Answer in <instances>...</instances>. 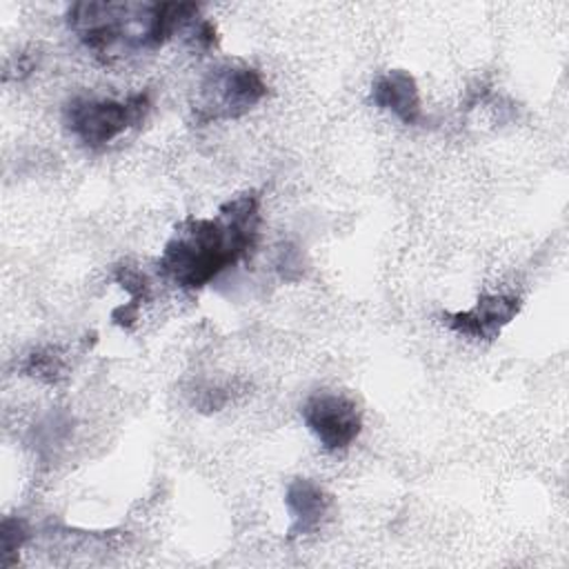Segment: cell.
<instances>
[{
    "instance_id": "6da1fadb",
    "label": "cell",
    "mask_w": 569,
    "mask_h": 569,
    "mask_svg": "<svg viewBox=\"0 0 569 569\" xmlns=\"http://www.w3.org/2000/svg\"><path fill=\"white\" fill-rule=\"evenodd\" d=\"M260 229V196L242 191L220 204L216 218L187 216L167 240L158 269L180 289H200L247 258Z\"/></svg>"
},
{
    "instance_id": "7a4b0ae2",
    "label": "cell",
    "mask_w": 569,
    "mask_h": 569,
    "mask_svg": "<svg viewBox=\"0 0 569 569\" xmlns=\"http://www.w3.org/2000/svg\"><path fill=\"white\" fill-rule=\"evenodd\" d=\"M196 2L82 0L67 9V27L104 64L164 47L198 20Z\"/></svg>"
},
{
    "instance_id": "3957f363",
    "label": "cell",
    "mask_w": 569,
    "mask_h": 569,
    "mask_svg": "<svg viewBox=\"0 0 569 569\" xmlns=\"http://www.w3.org/2000/svg\"><path fill=\"white\" fill-rule=\"evenodd\" d=\"M267 96V82L260 71L242 60H224L213 64L200 84L191 111L196 122L236 120L249 113Z\"/></svg>"
},
{
    "instance_id": "277c9868",
    "label": "cell",
    "mask_w": 569,
    "mask_h": 569,
    "mask_svg": "<svg viewBox=\"0 0 569 569\" xmlns=\"http://www.w3.org/2000/svg\"><path fill=\"white\" fill-rule=\"evenodd\" d=\"M151 109L149 91L118 98L76 96L62 109L64 129L78 138L87 149H102L120 133L136 129L144 122Z\"/></svg>"
},
{
    "instance_id": "5b68a950",
    "label": "cell",
    "mask_w": 569,
    "mask_h": 569,
    "mask_svg": "<svg viewBox=\"0 0 569 569\" xmlns=\"http://www.w3.org/2000/svg\"><path fill=\"white\" fill-rule=\"evenodd\" d=\"M300 416L307 429L316 436V440L327 451H345L349 449L362 431V416L358 405L333 391L311 393L302 407Z\"/></svg>"
},
{
    "instance_id": "8992f818",
    "label": "cell",
    "mask_w": 569,
    "mask_h": 569,
    "mask_svg": "<svg viewBox=\"0 0 569 569\" xmlns=\"http://www.w3.org/2000/svg\"><path fill=\"white\" fill-rule=\"evenodd\" d=\"M522 300L513 293H482L471 309L445 311L440 322L469 340L491 342L518 316Z\"/></svg>"
},
{
    "instance_id": "52a82bcc",
    "label": "cell",
    "mask_w": 569,
    "mask_h": 569,
    "mask_svg": "<svg viewBox=\"0 0 569 569\" xmlns=\"http://www.w3.org/2000/svg\"><path fill=\"white\" fill-rule=\"evenodd\" d=\"M284 507L291 516L287 538L311 536L322 527L333 509V496L311 478H296L284 491Z\"/></svg>"
},
{
    "instance_id": "ba28073f",
    "label": "cell",
    "mask_w": 569,
    "mask_h": 569,
    "mask_svg": "<svg viewBox=\"0 0 569 569\" xmlns=\"http://www.w3.org/2000/svg\"><path fill=\"white\" fill-rule=\"evenodd\" d=\"M369 100L385 111H391L405 124L422 122V102L416 78L407 69H389L380 73L373 84Z\"/></svg>"
},
{
    "instance_id": "9c48e42d",
    "label": "cell",
    "mask_w": 569,
    "mask_h": 569,
    "mask_svg": "<svg viewBox=\"0 0 569 569\" xmlns=\"http://www.w3.org/2000/svg\"><path fill=\"white\" fill-rule=\"evenodd\" d=\"M29 527L22 518L18 516H7L0 525V565L11 567L18 560V551L24 547L29 540Z\"/></svg>"
},
{
    "instance_id": "30bf717a",
    "label": "cell",
    "mask_w": 569,
    "mask_h": 569,
    "mask_svg": "<svg viewBox=\"0 0 569 569\" xmlns=\"http://www.w3.org/2000/svg\"><path fill=\"white\" fill-rule=\"evenodd\" d=\"M22 371L27 376L40 378L44 382H56L62 371H64V360L58 353V349L47 347V349H36L33 353L27 356V360L22 362Z\"/></svg>"
},
{
    "instance_id": "8fae6325",
    "label": "cell",
    "mask_w": 569,
    "mask_h": 569,
    "mask_svg": "<svg viewBox=\"0 0 569 569\" xmlns=\"http://www.w3.org/2000/svg\"><path fill=\"white\" fill-rule=\"evenodd\" d=\"M113 278L131 296V302L140 305L149 298V280L144 278V273L140 269L122 262L113 269Z\"/></svg>"
},
{
    "instance_id": "7c38bea8",
    "label": "cell",
    "mask_w": 569,
    "mask_h": 569,
    "mask_svg": "<svg viewBox=\"0 0 569 569\" xmlns=\"http://www.w3.org/2000/svg\"><path fill=\"white\" fill-rule=\"evenodd\" d=\"M276 269L280 273L282 280L287 282H293L302 276V258H300V251L293 247V244H284L280 247L278 251V258H276Z\"/></svg>"
},
{
    "instance_id": "4fadbf2b",
    "label": "cell",
    "mask_w": 569,
    "mask_h": 569,
    "mask_svg": "<svg viewBox=\"0 0 569 569\" xmlns=\"http://www.w3.org/2000/svg\"><path fill=\"white\" fill-rule=\"evenodd\" d=\"M33 67H36V60L31 58V53H18L13 60H9L7 71H4V80H11V78L22 80L33 71Z\"/></svg>"
},
{
    "instance_id": "5bb4252c",
    "label": "cell",
    "mask_w": 569,
    "mask_h": 569,
    "mask_svg": "<svg viewBox=\"0 0 569 569\" xmlns=\"http://www.w3.org/2000/svg\"><path fill=\"white\" fill-rule=\"evenodd\" d=\"M138 307H140V305H136V302H127V305L118 307V309L113 311V322L120 325L122 329H129V327L138 320Z\"/></svg>"
}]
</instances>
